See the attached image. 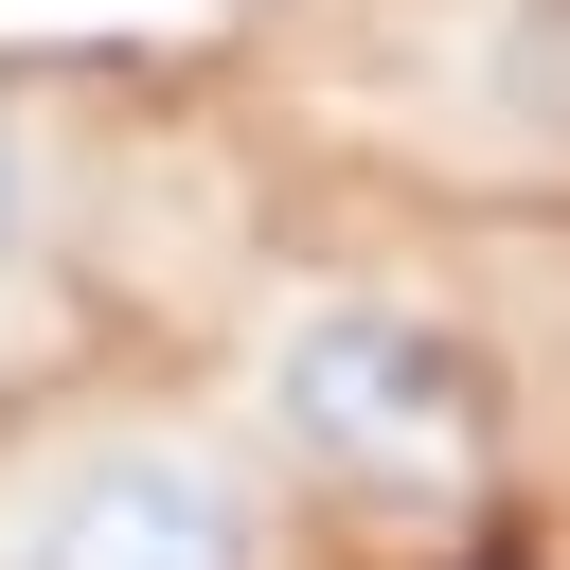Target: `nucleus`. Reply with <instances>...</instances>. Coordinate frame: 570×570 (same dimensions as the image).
<instances>
[{"mask_svg": "<svg viewBox=\"0 0 570 570\" xmlns=\"http://www.w3.org/2000/svg\"><path fill=\"white\" fill-rule=\"evenodd\" d=\"M249 428H267L285 481H321V499H356V517H428V499L481 481L499 374H481L428 303L321 285V303H285V321L249 338Z\"/></svg>", "mask_w": 570, "mask_h": 570, "instance_id": "1", "label": "nucleus"}, {"mask_svg": "<svg viewBox=\"0 0 570 570\" xmlns=\"http://www.w3.org/2000/svg\"><path fill=\"white\" fill-rule=\"evenodd\" d=\"M0 570H267V481L214 428L107 410L0 463Z\"/></svg>", "mask_w": 570, "mask_h": 570, "instance_id": "2", "label": "nucleus"}, {"mask_svg": "<svg viewBox=\"0 0 570 570\" xmlns=\"http://www.w3.org/2000/svg\"><path fill=\"white\" fill-rule=\"evenodd\" d=\"M71 178H89V142H71V89H18V71H0V285H18V267H53V232H71Z\"/></svg>", "mask_w": 570, "mask_h": 570, "instance_id": "3", "label": "nucleus"}]
</instances>
